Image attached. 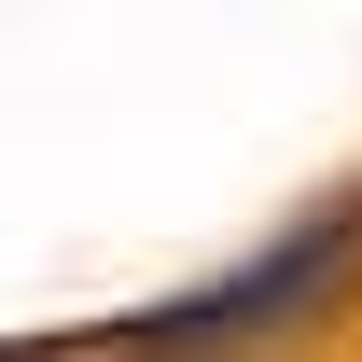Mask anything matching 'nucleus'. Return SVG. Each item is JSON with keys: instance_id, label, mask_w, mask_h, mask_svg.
<instances>
[{"instance_id": "f257e3e1", "label": "nucleus", "mask_w": 362, "mask_h": 362, "mask_svg": "<svg viewBox=\"0 0 362 362\" xmlns=\"http://www.w3.org/2000/svg\"><path fill=\"white\" fill-rule=\"evenodd\" d=\"M349 251H362V209H349V223H307V237H279L265 265L209 279V293H181V307L98 320V334H112V349H237V334H265V320H307L320 293L349 279Z\"/></svg>"}]
</instances>
